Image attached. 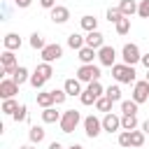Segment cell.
<instances>
[{
	"label": "cell",
	"mask_w": 149,
	"mask_h": 149,
	"mask_svg": "<svg viewBox=\"0 0 149 149\" xmlns=\"http://www.w3.org/2000/svg\"><path fill=\"white\" fill-rule=\"evenodd\" d=\"M137 128V114H121V130H135Z\"/></svg>",
	"instance_id": "obj_23"
},
{
	"label": "cell",
	"mask_w": 149,
	"mask_h": 149,
	"mask_svg": "<svg viewBox=\"0 0 149 149\" xmlns=\"http://www.w3.org/2000/svg\"><path fill=\"white\" fill-rule=\"evenodd\" d=\"M77 58H79V63H93V58H98V51L91 47H81L77 51Z\"/></svg>",
	"instance_id": "obj_18"
},
{
	"label": "cell",
	"mask_w": 149,
	"mask_h": 149,
	"mask_svg": "<svg viewBox=\"0 0 149 149\" xmlns=\"http://www.w3.org/2000/svg\"><path fill=\"white\" fill-rule=\"evenodd\" d=\"M81 123V114L79 109H65L58 126H61V133H74V128Z\"/></svg>",
	"instance_id": "obj_4"
},
{
	"label": "cell",
	"mask_w": 149,
	"mask_h": 149,
	"mask_svg": "<svg viewBox=\"0 0 149 149\" xmlns=\"http://www.w3.org/2000/svg\"><path fill=\"white\" fill-rule=\"evenodd\" d=\"M44 128L42 126H30V130H28V140L33 142V144H40L42 140H44Z\"/></svg>",
	"instance_id": "obj_24"
},
{
	"label": "cell",
	"mask_w": 149,
	"mask_h": 149,
	"mask_svg": "<svg viewBox=\"0 0 149 149\" xmlns=\"http://www.w3.org/2000/svg\"><path fill=\"white\" fill-rule=\"evenodd\" d=\"M49 149H65V147H63L61 142H56V140H54V142H49Z\"/></svg>",
	"instance_id": "obj_43"
},
{
	"label": "cell",
	"mask_w": 149,
	"mask_h": 149,
	"mask_svg": "<svg viewBox=\"0 0 149 149\" xmlns=\"http://www.w3.org/2000/svg\"><path fill=\"white\" fill-rule=\"evenodd\" d=\"M86 47H91V49H100V47H105V35L100 33V30H91V33H86Z\"/></svg>",
	"instance_id": "obj_14"
},
{
	"label": "cell",
	"mask_w": 149,
	"mask_h": 149,
	"mask_svg": "<svg viewBox=\"0 0 149 149\" xmlns=\"http://www.w3.org/2000/svg\"><path fill=\"white\" fill-rule=\"evenodd\" d=\"M121 19H123V14H121L119 7H109V9H107V21H109V23H116V21H121Z\"/></svg>",
	"instance_id": "obj_37"
},
{
	"label": "cell",
	"mask_w": 149,
	"mask_h": 149,
	"mask_svg": "<svg viewBox=\"0 0 149 149\" xmlns=\"http://www.w3.org/2000/svg\"><path fill=\"white\" fill-rule=\"evenodd\" d=\"M16 93H19V84L12 77H2V81H0V98L7 100V98H14Z\"/></svg>",
	"instance_id": "obj_11"
},
{
	"label": "cell",
	"mask_w": 149,
	"mask_h": 149,
	"mask_svg": "<svg viewBox=\"0 0 149 149\" xmlns=\"http://www.w3.org/2000/svg\"><path fill=\"white\" fill-rule=\"evenodd\" d=\"M12 2H14V7H19V9H26V7L33 5V0H12Z\"/></svg>",
	"instance_id": "obj_40"
},
{
	"label": "cell",
	"mask_w": 149,
	"mask_h": 149,
	"mask_svg": "<svg viewBox=\"0 0 149 149\" xmlns=\"http://www.w3.org/2000/svg\"><path fill=\"white\" fill-rule=\"evenodd\" d=\"M2 44H5V49L16 51V49H21V37H19L16 33H7V35L2 37Z\"/></svg>",
	"instance_id": "obj_17"
},
{
	"label": "cell",
	"mask_w": 149,
	"mask_h": 149,
	"mask_svg": "<svg viewBox=\"0 0 149 149\" xmlns=\"http://www.w3.org/2000/svg\"><path fill=\"white\" fill-rule=\"evenodd\" d=\"M61 112H56V107H44L42 109V121L44 123H58L61 121Z\"/></svg>",
	"instance_id": "obj_19"
},
{
	"label": "cell",
	"mask_w": 149,
	"mask_h": 149,
	"mask_svg": "<svg viewBox=\"0 0 149 149\" xmlns=\"http://www.w3.org/2000/svg\"><path fill=\"white\" fill-rule=\"evenodd\" d=\"M65 98H68L65 88H54V100H56V105H63V102H65Z\"/></svg>",
	"instance_id": "obj_39"
},
{
	"label": "cell",
	"mask_w": 149,
	"mask_h": 149,
	"mask_svg": "<svg viewBox=\"0 0 149 149\" xmlns=\"http://www.w3.org/2000/svg\"><path fill=\"white\" fill-rule=\"evenodd\" d=\"M98 61H100V65H105V68L116 65V49L109 47V44L100 47V49H98Z\"/></svg>",
	"instance_id": "obj_10"
},
{
	"label": "cell",
	"mask_w": 149,
	"mask_h": 149,
	"mask_svg": "<svg viewBox=\"0 0 149 149\" xmlns=\"http://www.w3.org/2000/svg\"><path fill=\"white\" fill-rule=\"evenodd\" d=\"M116 142H119V147L130 149V147H133V144H130V130H121V133H119V137H116Z\"/></svg>",
	"instance_id": "obj_36"
},
{
	"label": "cell",
	"mask_w": 149,
	"mask_h": 149,
	"mask_svg": "<svg viewBox=\"0 0 149 149\" xmlns=\"http://www.w3.org/2000/svg\"><path fill=\"white\" fill-rule=\"evenodd\" d=\"M100 95H105V88H102V84L100 81H91V84H86V88L81 91V95H79V100H81V105H95V100L100 98Z\"/></svg>",
	"instance_id": "obj_3"
},
{
	"label": "cell",
	"mask_w": 149,
	"mask_h": 149,
	"mask_svg": "<svg viewBox=\"0 0 149 149\" xmlns=\"http://www.w3.org/2000/svg\"><path fill=\"white\" fill-rule=\"evenodd\" d=\"M40 7H44V9H54V7H56V0H40Z\"/></svg>",
	"instance_id": "obj_41"
},
{
	"label": "cell",
	"mask_w": 149,
	"mask_h": 149,
	"mask_svg": "<svg viewBox=\"0 0 149 149\" xmlns=\"http://www.w3.org/2000/svg\"><path fill=\"white\" fill-rule=\"evenodd\" d=\"M68 47L79 51L81 47H86V37H84V35H79V33H70V35H68Z\"/></svg>",
	"instance_id": "obj_21"
},
{
	"label": "cell",
	"mask_w": 149,
	"mask_h": 149,
	"mask_svg": "<svg viewBox=\"0 0 149 149\" xmlns=\"http://www.w3.org/2000/svg\"><path fill=\"white\" fill-rule=\"evenodd\" d=\"M30 47H33V49H37V51H42V49L47 47V42H44V37H42V33H33V35H30Z\"/></svg>",
	"instance_id": "obj_32"
},
{
	"label": "cell",
	"mask_w": 149,
	"mask_h": 149,
	"mask_svg": "<svg viewBox=\"0 0 149 149\" xmlns=\"http://www.w3.org/2000/svg\"><path fill=\"white\" fill-rule=\"evenodd\" d=\"M100 68L98 65H93V63H81L79 68H77V79L81 81V84H91V81H100Z\"/></svg>",
	"instance_id": "obj_2"
},
{
	"label": "cell",
	"mask_w": 149,
	"mask_h": 149,
	"mask_svg": "<svg viewBox=\"0 0 149 149\" xmlns=\"http://www.w3.org/2000/svg\"><path fill=\"white\" fill-rule=\"evenodd\" d=\"M49 19H51L54 23L63 26V23H68V21H70V9H68V7H63V5H56L54 9H49Z\"/></svg>",
	"instance_id": "obj_13"
},
{
	"label": "cell",
	"mask_w": 149,
	"mask_h": 149,
	"mask_svg": "<svg viewBox=\"0 0 149 149\" xmlns=\"http://www.w3.org/2000/svg\"><path fill=\"white\" fill-rule=\"evenodd\" d=\"M35 72H37V74H42V77H44L47 81H49V79L54 77V68H51V63H44V61H42V63H40L37 68H35Z\"/></svg>",
	"instance_id": "obj_27"
},
{
	"label": "cell",
	"mask_w": 149,
	"mask_h": 149,
	"mask_svg": "<svg viewBox=\"0 0 149 149\" xmlns=\"http://www.w3.org/2000/svg\"><path fill=\"white\" fill-rule=\"evenodd\" d=\"M112 105H114V102H112L107 95H100V98L95 100V109H98V112H105V114L112 112Z\"/></svg>",
	"instance_id": "obj_28"
},
{
	"label": "cell",
	"mask_w": 149,
	"mask_h": 149,
	"mask_svg": "<svg viewBox=\"0 0 149 149\" xmlns=\"http://www.w3.org/2000/svg\"><path fill=\"white\" fill-rule=\"evenodd\" d=\"M102 130L105 133H116V130H121V116L119 114H114V112H107L105 116H102Z\"/></svg>",
	"instance_id": "obj_12"
},
{
	"label": "cell",
	"mask_w": 149,
	"mask_h": 149,
	"mask_svg": "<svg viewBox=\"0 0 149 149\" xmlns=\"http://www.w3.org/2000/svg\"><path fill=\"white\" fill-rule=\"evenodd\" d=\"M144 79H147V81H149V70H147V77H144Z\"/></svg>",
	"instance_id": "obj_47"
},
{
	"label": "cell",
	"mask_w": 149,
	"mask_h": 149,
	"mask_svg": "<svg viewBox=\"0 0 149 149\" xmlns=\"http://www.w3.org/2000/svg\"><path fill=\"white\" fill-rule=\"evenodd\" d=\"M12 119H14L16 123H23V121H28V107H26V105H19V107H16V112L12 114Z\"/></svg>",
	"instance_id": "obj_33"
},
{
	"label": "cell",
	"mask_w": 149,
	"mask_h": 149,
	"mask_svg": "<svg viewBox=\"0 0 149 149\" xmlns=\"http://www.w3.org/2000/svg\"><path fill=\"white\" fill-rule=\"evenodd\" d=\"M114 28H116V33H119V35H128V33H130V19H128V16H123L121 21H116V23H114Z\"/></svg>",
	"instance_id": "obj_31"
},
{
	"label": "cell",
	"mask_w": 149,
	"mask_h": 149,
	"mask_svg": "<svg viewBox=\"0 0 149 149\" xmlns=\"http://www.w3.org/2000/svg\"><path fill=\"white\" fill-rule=\"evenodd\" d=\"M0 65H2L0 74H2V77H12V74L16 72V68H19V63H16V56H14V51L5 49V51L0 54Z\"/></svg>",
	"instance_id": "obj_5"
},
{
	"label": "cell",
	"mask_w": 149,
	"mask_h": 149,
	"mask_svg": "<svg viewBox=\"0 0 149 149\" xmlns=\"http://www.w3.org/2000/svg\"><path fill=\"white\" fill-rule=\"evenodd\" d=\"M40 56H42L44 63H54V61H58V58L63 56V47H61L58 42H51V44H47V47L40 51Z\"/></svg>",
	"instance_id": "obj_9"
},
{
	"label": "cell",
	"mask_w": 149,
	"mask_h": 149,
	"mask_svg": "<svg viewBox=\"0 0 149 149\" xmlns=\"http://www.w3.org/2000/svg\"><path fill=\"white\" fill-rule=\"evenodd\" d=\"M137 5H140V2H135V0H121V2H119V9H121L123 16L130 19L133 14H137Z\"/></svg>",
	"instance_id": "obj_20"
},
{
	"label": "cell",
	"mask_w": 149,
	"mask_h": 149,
	"mask_svg": "<svg viewBox=\"0 0 149 149\" xmlns=\"http://www.w3.org/2000/svg\"><path fill=\"white\" fill-rule=\"evenodd\" d=\"M137 105H142V102H149V81L147 79H140V81H135L133 84V95H130Z\"/></svg>",
	"instance_id": "obj_8"
},
{
	"label": "cell",
	"mask_w": 149,
	"mask_h": 149,
	"mask_svg": "<svg viewBox=\"0 0 149 149\" xmlns=\"http://www.w3.org/2000/svg\"><path fill=\"white\" fill-rule=\"evenodd\" d=\"M105 95H107L112 102H121V88H119V84H109V86L105 88Z\"/></svg>",
	"instance_id": "obj_26"
},
{
	"label": "cell",
	"mask_w": 149,
	"mask_h": 149,
	"mask_svg": "<svg viewBox=\"0 0 149 149\" xmlns=\"http://www.w3.org/2000/svg\"><path fill=\"white\" fill-rule=\"evenodd\" d=\"M84 133L88 140H95L100 133H102V119H98L95 114H88L84 119Z\"/></svg>",
	"instance_id": "obj_6"
},
{
	"label": "cell",
	"mask_w": 149,
	"mask_h": 149,
	"mask_svg": "<svg viewBox=\"0 0 149 149\" xmlns=\"http://www.w3.org/2000/svg\"><path fill=\"white\" fill-rule=\"evenodd\" d=\"M16 107H19V102H16V98H7V100H2V114H7V116H12V114L16 112Z\"/></svg>",
	"instance_id": "obj_29"
},
{
	"label": "cell",
	"mask_w": 149,
	"mask_h": 149,
	"mask_svg": "<svg viewBox=\"0 0 149 149\" xmlns=\"http://www.w3.org/2000/svg\"><path fill=\"white\" fill-rule=\"evenodd\" d=\"M63 88H65V93H68V95H72V98H74V95H81V91H84V88H81V81H79L77 77H70V79H65Z\"/></svg>",
	"instance_id": "obj_15"
},
{
	"label": "cell",
	"mask_w": 149,
	"mask_h": 149,
	"mask_svg": "<svg viewBox=\"0 0 149 149\" xmlns=\"http://www.w3.org/2000/svg\"><path fill=\"white\" fill-rule=\"evenodd\" d=\"M19 149H35V144H33V142H28V144H23V147H19Z\"/></svg>",
	"instance_id": "obj_45"
},
{
	"label": "cell",
	"mask_w": 149,
	"mask_h": 149,
	"mask_svg": "<svg viewBox=\"0 0 149 149\" xmlns=\"http://www.w3.org/2000/svg\"><path fill=\"white\" fill-rule=\"evenodd\" d=\"M112 77L116 79V84H135V68L128 63H116L112 65Z\"/></svg>",
	"instance_id": "obj_1"
},
{
	"label": "cell",
	"mask_w": 149,
	"mask_h": 149,
	"mask_svg": "<svg viewBox=\"0 0 149 149\" xmlns=\"http://www.w3.org/2000/svg\"><path fill=\"white\" fill-rule=\"evenodd\" d=\"M12 79L21 86V84H26V81H30V72H28V68H23V65H19L16 68V72L12 74Z\"/></svg>",
	"instance_id": "obj_25"
},
{
	"label": "cell",
	"mask_w": 149,
	"mask_h": 149,
	"mask_svg": "<svg viewBox=\"0 0 149 149\" xmlns=\"http://www.w3.org/2000/svg\"><path fill=\"white\" fill-rule=\"evenodd\" d=\"M142 130H144V133H149V119H147V121L142 123Z\"/></svg>",
	"instance_id": "obj_44"
},
{
	"label": "cell",
	"mask_w": 149,
	"mask_h": 149,
	"mask_svg": "<svg viewBox=\"0 0 149 149\" xmlns=\"http://www.w3.org/2000/svg\"><path fill=\"white\" fill-rule=\"evenodd\" d=\"M79 26H81V30H86V33L98 30V19H95V16H91V14H86V16H81V19H79Z\"/></svg>",
	"instance_id": "obj_22"
},
{
	"label": "cell",
	"mask_w": 149,
	"mask_h": 149,
	"mask_svg": "<svg viewBox=\"0 0 149 149\" xmlns=\"http://www.w3.org/2000/svg\"><path fill=\"white\" fill-rule=\"evenodd\" d=\"M137 16L149 19V0H140V5H137Z\"/></svg>",
	"instance_id": "obj_38"
},
{
	"label": "cell",
	"mask_w": 149,
	"mask_h": 149,
	"mask_svg": "<svg viewBox=\"0 0 149 149\" xmlns=\"http://www.w3.org/2000/svg\"><path fill=\"white\" fill-rule=\"evenodd\" d=\"M37 105L44 109V107H54L56 105V100H54V91H37Z\"/></svg>",
	"instance_id": "obj_16"
},
{
	"label": "cell",
	"mask_w": 149,
	"mask_h": 149,
	"mask_svg": "<svg viewBox=\"0 0 149 149\" xmlns=\"http://www.w3.org/2000/svg\"><path fill=\"white\" fill-rule=\"evenodd\" d=\"M140 63H142V65H144V68L149 70V54H142V58H140Z\"/></svg>",
	"instance_id": "obj_42"
},
{
	"label": "cell",
	"mask_w": 149,
	"mask_h": 149,
	"mask_svg": "<svg viewBox=\"0 0 149 149\" xmlns=\"http://www.w3.org/2000/svg\"><path fill=\"white\" fill-rule=\"evenodd\" d=\"M65 149H84L81 144H70V147H65Z\"/></svg>",
	"instance_id": "obj_46"
},
{
	"label": "cell",
	"mask_w": 149,
	"mask_h": 149,
	"mask_svg": "<svg viewBox=\"0 0 149 149\" xmlns=\"http://www.w3.org/2000/svg\"><path fill=\"white\" fill-rule=\"evenodd\" d=\"M44 84H47V79H44L42 74H37V72H33V74H30V86H33L35 91H42V88H44Z\"/></svg>",
	"instance_id": "obj_35"
},
{
	"label": "cell",
	"mask_w": 149,
	"mask_h": 149,
	"mask_svg": "<svg viewBox=\"0 0 149 149\" xmlns=\"http://www.w3.org/2000/svg\"><path fill=\"white\" fill-rule=\"evenodd\" d=\"M144 135H147L144 130H137V128L130 130V144H133V147H142V144H144Z\"/></svg>",
	"instance_id": "obj_34"
},
{
	"label": "cell",
	"mask_w": 149,
	"mask_h": 149,
	"mask_svg": "<svg viewBox=\"0 0 149 149\" xmlns=\"http://www.w3.org/2000/svg\"><path fill=\"white\" fill-rule=\"evenodd\" d=\"M140 58H142V54H140V47L137 44H133V42L123 44V49H121V61L123 63L135 65V63H140Z\"/></svg>",
	"instance_id": "obj_7"
},
{
	"label": "cell",
	"mask_w": 149,
	"mask_h": 149,
	"mask_svg": "<svg viewBox=\"0 0 149 149\" xmlns=\"http://www.w3.org/2000/svg\"><path fill=\"white\" fill-rule=\"evenodd\" d=\"M137 102L130 98V100H121V114H137Z\"/></svg>",
	"instance_id": "obj_30"
}]
</instances>
